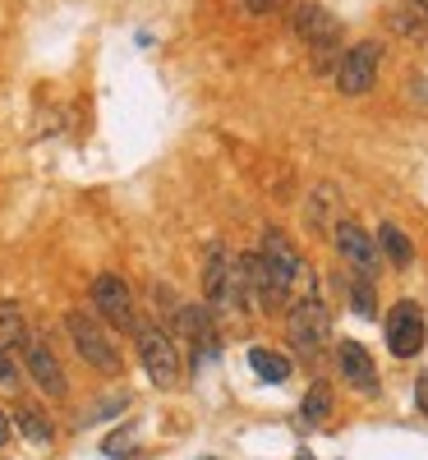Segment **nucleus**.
<instances>
[{
	"label": "nucleus",
	"mask_w": 428,
	"mask_h": 460,
	"mask_svg": "<svg viewBox=\"0 0 428 460\" xmlns=\"http://www.w3.org/2000/svg\"><path fill=\"white\" fill-rule=\"evenodd\" d=\"M134 345H138V359H143V373L152 377V387L171 392L180 382V350H175V336L166 327H157L152 318L134 323Z\"/></svg>",
	"instance_id": "nucleus-1"
},
{
	"label": "nucleus",
	"mask_w": 428,
	"mask_h": 460,
	"mask_svg": "<svg viewBox=\"0 0 428 460\" xmlns=\"http://www.w3.org/2000/svg\"><path fill=\"white\" fill-rule=\"evenodd\" d=\"M65 332H69V341H74V350H79L97 373H111V377H120V368H125V359H120V350H115V341L106 336V327L93 318V314H84V309H74L69 318H65Z\"/></svg>",
	"instance_id": "nucleus-2"
},
{
	"label": "nucleus",
	"mask_w": 428,
	"mask_h": 460,
	"mask_svg": "<svg viewBox=\"0 0 428 460\" xmlns=\"http://www.w3.org/2000/svg\"><path fill=\"white\" fill-rule=\"evenodd\" d=\"M286 332H290V345L304 355V359H314L318 350H323V341H327V332H332V318H327V304L308 290L304 299H295V309H290V318H286Z\"/></svg>",
	"instance_id": "nucleus-3"
},
{
	"label": "nucleus",
	"mask_w": 428,
	"mask_h": 460,
	"mask_svg": "<svg viewBox=\"0 0 428 460\" xmlns=\"http://www.w3.org/2000/svg\"><path fill=\"white\" fill-rule=\"evenodd\" d=\"M88 304L102 314V323H106L111 332H134V323H138V314H134V295H129V286L115 277V272L93 277V286H88Z\"/></svg>",
	"instance_id": "nucleus-4"
},
{
	"label": "nucleus",
	"mask_w": 428,
	"mask_h": 460,
	"mask_svg": "<svg viewBox=\"0 0 428 460\" xmlns=\"http://www.w3.org/2000/svg\"><path fill=\"white\" fill-rule=\"evenodd\" d=\"M428 341V323H424V309L415 299H401L392 304V314H387V350L397 359H415Z\"/></svg>",
	"instance_id": "nucleus-5"
},
{
	"label": "nucleus",
	"mask_w": 428,
	"mask_h": 460,
	"mask_svg": "<svg viewBox=\"0 0 428 460\" xmlns=\"http://www.w3.org/2000/svg\"><path fill=\"white\" fill-rule=\"evenodd\" d=\"M378 65H382V47L378 42H355L336 65V93L341 97H364L378 84Z\"/></svg>",
	"instance_id": "nucleus-6"
},
{
	"label": "nucleus",
	"mask_w": 428,
	"mask_h": 460,
	"mask_svg": "<svg viewBox=\"0 0 428 460\" xmlns=\"http://www.w3.org/2000/svg\"><path fill=\"white\" fill-rule=\"evenodd\" d=\"M332 244H336V253L350 262V267H355V277H364V281H373L378 277V240L369 235V230L360 226V221H336L332 226Z\"/></svg>",
	"instance_id": "nucleus-7"
},
{
	"label": "nucleus",
	"mask_w": 428,
	"mask_h": 460,
	"mask_svg": "<svg viewBox=\"0 0 428 460\" xmlns=\"http://www.w3.org/2000/svg\"><path fill=\"white\" fill-rule=\"evenodd\" d=\"M19 355H23V368H28V377L37 382V392H42V396H51V401H65L69 396L65 368H60V359L51 355V345L42 336H28L19 345Z\"/></svg>",
	"instance_id": "nucleus-8"
},
{
	"label": "nucleus",
	"mask_w": 428,
	"mask_h": 460,
	"mask_svg": "<svg viewBox=\"0 0 428 460\" xmlns=\"http://www.w3.org/2000/svg\"><path fill=\"white\" fill-rule=\"evenodd\" d=\"M203 299H208V309L240 304V272H236V262H230V253L221 244H212L208 258H203Z\"/></svg>",
	"instance_id": "nucleus-9"
},
{
	"label": "nucleus",
	"mask_w": 428,
	"mask_h": 460,
	"mask_svg": "<svg viewBox=\"0 0 428 460\" xmlns=\"http://www.w3.org/2000/svg\"><path fill=\"white\" fill-rule=\"evenodd\" d=\"M258 258H263V267H267V277L281 286V295H290V290H295V281L304 277V258L295 253V244L281 235V230H263Z\"/></svg>",
	"instance_id": "nucleus-10"
},
{
	"label": "nucleus",
	"mask_w": 428,
	"mask_h": 460,
	"mask_svg": "<svg viewBox=\"0 0 428 460\" xmlns=\"http://www.w3.org/2000/svg\"><path fill=\"white\" fill-rule=\"evenodd\" d=\"M336 368H341V377H345L355 392H364V396L378 392V364H373V355L364 350L360 341H341V345H336Z\"/></svg>",
	"instance_id": "nucleus-11"
},
{
	"label": "nucleus",
	"mask_w": 428,
	"mask_h": 460,
	"mask_svg": "<svg viewBox=\"0 0 428 460\" xmlns=\"http://www.w3.org/2000/svg\"><path fill=\"white\" fill-rule=\"evenodd\" d=\"M175 336L193 345V355H212L217 350V327H212V309L208 304H180V323H175Z\"/></svg>",
	"instance_id": "nucleus-12"
},
{
	"label": "nucleus",
	"mask_w": 428,
	"mask_h": 460,
	"mask_svg": "<svg viewBox=\"0 0 428 460\" xmlns=\"http://www.w3.org/2000/svg\"><path fill=\"white\" fill-rule=\"evenodd\" d=\"M387 23H392V32L410 37V42H428V0H397L387 10Z\"/></svg>",
	"instance_id": "nucleus-13"
},
{
	"label": "nucleus",
	"mask_w": 428,
	"mask_h": 460,
	"mask_svg": "<svg viewBox=\"0 0 428 460\" xmlns=\"http://www.w3.org/2000/svg\"><path fill=\"white\" fill-rule=\"evenodd\" d=\"M304 221H308V230H332L336 221H341V194L332 184H318L314 194H308V208H304Z\"/></svg>",
	"instance_id": "nucleus-14"
},
{
	"label": "nucleus",
	"mask_w": 428,
	"mask_h": 460,
	"mask_svg": "<svg viewBox=\"0 0 428 460\" xmlns=\"http://www.w3.org/2000/svg\"><path fill=\"white\" fill-rule=\"evenodd\" d=\"M378 249L387 253V262H392V267H410V262H415V244H410V235H406L401 226H392V221L378 226Z\"/></svg>",
	"instance_id": "nucleus-15"
},
{
	"label": "nucleus",
	"mask_w": 428,
	"mask_h": 460,
	"mask_svg": "<svg viewBox=\"0 0 428 460\" xmlns=\"http://www.w3.org/2000/svg\"><path fill=\"white\" fill-rule=\"evenodd\" d=\"M10 419H14V429H19L28 442H51V438H56L47 410H37V405H19V410H10Z\"/></svg>",
	"instance_id": "nucleus-16"
},
{
	"label": "nucleus",
	"mask_w": 428,
	"mask_h": 460,
	"mask_svg": "<svg viewBox=\"0 0 428 460\" xmlns=\"http://www.w3.org/2000/svg\"><path fill=\"white\" fill-rule=\"evenodd\" d=\"M32 332H28V323H23V314H19V304H0V345L5 350H19V345L28 341Z\"/></svg>",
	"instance_id": "nucleus-17"
},
{
	"label": "nucleus",
	"mask_w": 428,
	"mask_h": 460,
	"mask_svg": "<svg viewBox=\"0 0 428 460\" xmlns=\"http://www.w3.org/2000/svg\"><path fill=\"white\" fill-rule=\"evenodd\" d=\"M249 368L263 382H286L290 377V359H281L277 350H263V345H254V350H249Z\"/></svg>",
	"instance_id": "nucleus-18"
},
{
	"label": "nucleus",
	"mask_w": 428,
	"mask_h": 460,
	"mask_svg": "<svg viewBox=\"0 0 428 460\" xmlns=\"http://www.w3.org/2000/svg\"><path fill=\"white\" fill-rule=\"evenodd\" d=\"M299 414H304V424H323V419L332 414V392H327V382H314V387L304 392Z\"/></svg>",
	"instance_id": "nucleus-19"
},
{
	"label": "nucleus",
	"mask_w": 428,
	"mask_h": 460,
	"mask_svg": "<svg viewBox=\"0 0 428 460\" xmlns=\"http://www.w3.org/2000/svg\"><path fill=\"white\" fill-rule=\"evenodd\" d=\"M350 309H355L360 318H378V295H373V281H355L350 286Z\"/></svg>",
	"instance_id": "nucleus-20"
},
{
	"label": "nucleus",
	"mask_w": 428,
	"mask_h": 460,
	"mask_svg": "<svg viewBox=\"0 0 428 460\" xmlns=\"http://www.w3.org/2000/svg\"><path fill=\"white\" fill-rule=\"evenodd\" d=\"M129 447H134V429H120V433H111V438L102 442V451H106V456H115V460H125V456H134Z\"/></svg>",
	"instance_id": "nucleus-21"
},
{
	"label": "nucleus",
	"mask_w": 428,
	"mask_h": 460,
	"mask_svg": "<svg viewBox=\"0 0 428 460\" xmlns=\"http://www.w3.org/2000/svg\"><path fill=\"white\" fill-rule=\"evenodd\" d=\"M0 387H19V364L5 345H0Z\"/></svg>",
	"instance_id": "nucleus-22"
},
{
	"label": "nucleus",
	"mask_w": 428,
	"mask_h": 460,
	"mask_svg": "<svg viewBox=\"0 0 428 460\" xmlns=\"http://www.w3.org/2000/svg\"><path fill=\"white\" fill-rule=\"evenodd\" d=\"M240 5H245L249 14H272V10L281 5V0H240Z\"/></svg>",
	"instance_id": "nucleus-23"
},
{
	"label": "nucleus",
	"mask_w": 428,
	"mask_h": 460,
	"mask_svg": "<svg viewBox=\"0 0 428 460\" xmlns=\"http://www.w3.org/2000/svg\"><path fill=\"white\" fill-rule=\"evenodd\" d=\"M10 438H14V419L10 410H0V447H10Z\"/></svg>",
	"instance_id": "nucleus-24"
},
{
	"label": "nucleus",
	"mask_w": 428,
	"mask_h": 460,
	"mask_svg": "<svg viewBox=\"0 0 428 460\" xmlns=\"http://www.w3.org/2000/svg\"><path fill=\"white\" fill-rule=\"evenodd\" d=\"M415 401H419V410L428 414V377H419V387H415Z\"/></svg>",
	"instance_id": "nucleus-25"
}]
</instances>
